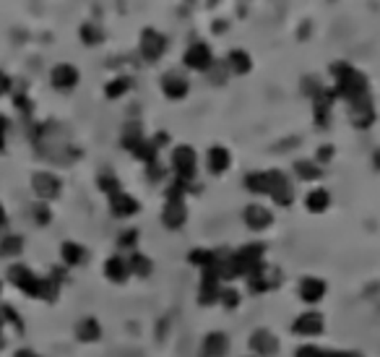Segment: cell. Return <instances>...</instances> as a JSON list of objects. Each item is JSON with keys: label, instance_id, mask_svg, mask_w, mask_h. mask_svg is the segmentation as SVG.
I'll return each mask as SVG.
<instances>
[{"label": "cell", "instance_id": "2e32d148", "mask_svg": "<svg viewBox=\"0 0 380 357\" xmlns=\"http://www.w3.org/2000/svg\"><path fill=\"white\" fill-rule=\"evenodd\" d=\"M162 91L167 99H185L190 91V81L180 73V71H167L162 76Z\"/></svg>", "mask_w": 380, "mask_h": 357}, {"label": "cell", "instance_id": "bcb514c9", "mask_svg": "<svg viewBox=\"0 0 380 357\" xmlns=\"http://www.w3.org/2000/svg\"><path fill=\"white\" fill-rule=\"evenodd\" d=\"M373 165H375V170H380V149L373 154Z\"/></svg>", "mask_w": 380, "mask_h": 357}, {"label": "cell", "instance_id": "9a60e30c", "mask_svg": "<svg viewBox=\"0 0 380 357\" xmlns=\"http://www.w3.org/2000/svg\"><path fill=\"white\" fill-rule=\"evenodd\" d=\"M78 68L76 66H70V63H58L53 68V73H50V81H53V86L58 91H70L78 86Z\"/></svg>", "mask_w": 380, "mask_h": 357}, {"label": "cell", "instance_id": "f1b7e54d", "mask_svg": "<svg viewBox=\"0 0 380 357\" xmlns=\"http://www.w3.org/2000/svg\"><path fill=\"white\" fill-rule=\"evenodd\" d=\"M128 269L133 276H149V274L154 271V264L149 256H144V253H138L133 251L130 253V259H128Z\"/></svg>", "mask_w": 380, "mask_h": 357}, {"label": "cell", "instance_id": "60d3db41", "mask_svg": "<svg viewBox=\"0 0 380 357\" xmlns=\"http://www.w3.org/2000/svg\"><path fill=\"white\" fill-rule=\"evenodd\" d=\"M6 130H8V120L6 115H0V154L6 152Z\"/></svg>", "mask_w": 380, "mask_h": 357}, {"label": "cell", "instance_id": "484cf974", "mask_svg": "<svg viewBox=\"0 0 380 357\" xmlns=\"http://www.w3.org/2000/svg\"><path fill=\"white\" fill-rule=\"evenodd\" d=\"M76 336L78 342H97L99 336H102V326H99V321L92 319V316H86L76 324Z\"/></svg>", "mask_w": 380, "mask_h": 357}, {"label": "cell", "instance_id": "c3c4849f", "mask_svg": "<svg viewBox=\"0 0 380 357\" xmlns=\"http://www.w3.org/2000/svg\"><path fill=\"white\" fill-rule=\"evenodd\" d=\"M216 3H219V0H209V8H213Z\"/></svg>", "mask_w": 380, "mask_h": 357}, {"label": "cell", "instance_id": "9c48e42d", "mask_svg": "<svg viewBox=\"0 0 380 357\" xmlns=\"http://www.w3.org/2000/svg\"><path fill=\"white\" fill-rule=\"evenodd\" d=\"M271 172V190H268V196L274 198V204L279 206H292L295 204V185L284 175L282 170H268Z\"/></svg>", "mask_w": 380, "mask_h": 357}, {"label": "cell", "instance_id": "83f0119b", "mask_svg": "<svg viewBox=\"0 0 380 357\" xmlns=\"http://www.w3.org/2000/svg\"><path fill=\"white\" fill-rule=\"evenodd\" d=\"M295 172L300 180L305 182H312V180H320V175H323V167H320L315 160H297L295 162Z\"/></svg>", "mask_w": 380, "mask_h": 357}, {"label": "cell", "instance_id": "836d02e7", "mask_svg": "<svg viewBox=\"0 0 380 357\" xmlns=\"http://www.w3.org/2000/svg\"><path fill=\"white\" fill-rule=\"evenodd\" d=\"M97 185H99V190H102V193H107V196H112V193L122 190L120 188V180H117L112 172H102V175L97 177Z\"/></svg>", "mask_w": 380, "mask_h": 357}, {"label": "cell", "instance_id": "ee69618b", "mask_svg": "<svg viewBox=\"0 0 380 357\" xmlns=\"http://www.w3.org/2000/svg\"><path fill=\"white\" fill-rule=\"evenodd\" d=\"M14 357H39V355H37V352H31V350H19Z\"/></svg>", "mask_w": 380, "mask_h": 357}, {"label": "cell", "instance_id": "1f68e13d", "mask_svg": "<svg viewBox=\"0 0 380 357\" xmlns=\"http://www.w3.org/2000/svg\"><path fill=\"white\" fill-rule=\"evenodd\" d=\"M23 251V240L19 235H6L0 240V256L3 259H16Z\"/></svg>", "mask_w": 380, "mask_h": 357}, {"label": "cell", "instance_id": "603a6c76", "mask_svg": "<svg viewBox=\"0 0 380 357\" xmlns=\"http://www.w3.org/2000/svg\"><path fill=\"white\" fill-rule=\"evenodd\" d=\"M245 188L255 193V196H268L271 190V172L268 170H260V172H250L245 177Z\"/></svg>", "mask_w": 380, "mask_h": 357}, {"label": "cell", "instance_id": "8fae6325", "mask_svg": "<svg viewBox=\"0 0 380 357\" xmlns=\"http://www.w3.org/2000/svg\"><path fill=\"white\" fill-rule=\"evenodd\" d=\"M188 222V206L185 198H169L162 209V224L167 229H180Z\"/></svg>", "mask_w": 380, "mask_h": 357}, {"label": "cell", "instance_id": "44dd1931", "mask_svg": "<svg viewBox=\"0 0 380 357\" xmlns=\"http://www.w3.org/2000/svg\"><path fill=\"white\" fill-rule=\"evenodd\" d=\"M105 276L115 284H125L130 276V269H128V259H122V256H110L105 261Z\"/></svg>", "mask_w": 380, "mask_h": 357}, {"label": "cell", "instance_id": "f35d334b", "mask_svg": "<svg viewBox=\"0 0 380 357\" xmlns=\"http://www.w3.org/2000/svg\"><path fill=\"white\" fill-rule=\"evenodd\" d=\"M331 160H334V146L323 144L318 149V154H315V162H318V165H326V162H331Z\"/></svg>", "mask_w": 380, "mask_h": 357}, {"label": "cell", "instance_id": "ac0fdd59", "mask_svg": "<svg viewBox=\"0 0 380 357\" xmlns=\"http://www.w3.org/2000/svg\"><path fill=\"white\" fill-rule=\"evenodd\" d=\"M107 198H110V212H112L117 219L133 217V214H138V209H141V204H138L130 193H125V190H117V193H112V196H107Z\"/></svg>", "mask_w": 380, "mask_h": 357}, {"label": "cell", "instance_id": "ba28073f", "mask_svg": "<svg viewBox=\"0 0 380 357\" xmlns=\"http://www.w3.org/2000/svg\"><path fill=\"white\" fill-rule=\"evenodd\" d=\"M219 276L213 271V267L204 269L201 271V284H198V303L209 308V305H216L219 303V295H221V287H219Z\"/></svg>", "mask_w": 380, "mask_h": 357}, {"label": "cell", "instance_id": "ab89813d", "mask_svg": "<svg viewBox=\"0 0 380 357\" xmlns=\"http://www.w3.org/2000/svg\"><path fill=\"white\" fill-rule=\"evenodd\" d=\"M146 170H149V180H162L164 177V170L159 167V162H152V165H146Z\"/></svg>", "mask_w": 380, "mask_h": 357}, {"label": "cell", "instance_id": "4dcf8cb0", "mask_svg": "<svg viewBox=\"0 0 380 357\" xmlns=\"http://www.w3.org/2000/svg\"><path fill=\"white\" fill-rule=\"evenodd\" d=\"M188 261L193 267H198L201 271L209 267H213V261H216V251H209V248H193L188 253Z\"/></svg>", "mask_w": 380, "mask_h": 357}, {"label": "cell", "instance_id": "7c38bea8", "mask_svg": "<svg viewBox=\"0 0 380 357\" xmlns=\"http://www.w3.org/2000/svg\"><path fill=\"white\" fill-rule=\"evenodd\" d=\"M250 350L253 357H274L279 352V339H276L268 328H258V331H253L250 334Z\"/></svg>", "mask_w": 380, "mask_h": 357}, {"label": "cell", "instance_id": "5bb4252c", "mask_svg": "<svg viewBox=\"0 0 380 357\" xmlns=\"http://www.w3.org/2000/svg\"><path fill=\"white\" fill-rule=\"evenodd\" d=\"M323 328H326L323 316L315 311H307V313H302V316H297L295 324H292V331H295L297 336H318V334H323Z\"/></svg>", "mask_w": 380, "mask_h": 357}, {"label": "cell", "instance_id": "5b68a950", "mask_svg": "<svg viewBox=\"0 0 380 357\" xmlns=\"http://www.w3.org/2000/svg\"><path fill=\"white\" fill-rule=\"evenodd\" d=\"M347 105H349V120L354 128L367 130L375 123V105H373V97H370V94H362V97L352 99V102H347Z\"/></svg>", "mask_w": 380, "mask_h": 357}, {"label": "cell", "instance_id": "277c9868", "mask_svg": "<svg viewBox=\"0 0 380 357\" xmlns=\"http://www.w3.org/2000/svg\"><path fill=\"white\" fill-rule=\"evenodd\" d=\"M248 289H250L253 295H266V292H271V289H276L279 284H282V271L274 267H268L266 261L260 264L255 271H250L248 276Z\"/></svg>", "mask_w": 380, "mask_h": 357}, {"label": "cell", "instance_id": "cb8c5ba5", "mask_svg": "<svg viewBox=\"0 0 380 357\" xmlns=\"http://www.w3.org/2000/svg\"><path fill=\"white\" fill-rule=\"evenodd\" d=\"M60 256H63V264L65 267H81L86 261V248L84 245L73 243V240H65L60 245Z\"/></svg>", "mask_w": 380, "mask_h": 357}, {"label": "cell", "instance_id": "7402d4cb", "mask_svg": "<svg viewBox=\"0 0 380 357\" xmlns=\"http://www.w3.org/2000/svg\"><path fill=\"white\" fill-rule=\"evenodd\" d=\"M206 165H209V172H211V175H224L229 170V165H232V157H229V152L224 146H211V149H209V157H206Z\"/></svg>", "mask_w": 380, "mask_h": 357}, {"label": "cell", "instance_id": "681fc988", "mask_svg": "<svg viewBox=\"0 0 380 357\" xmlns=\"http://www.w3.org/2000/svg\"><path fill=\"white\" fill-rule=\"evenodd\" d=\"M352 357H362V355H352Z\"/></svg>", "mask_w": 380, "mask_h": 357}, {"label": "cell", "instance_id": "e0dca14e", "mask_svg": "<svg viewBox=\"0 0 380 357\" xmlns=\"http://www.w3.org/2000/svg\"><path fill=\"white\" fill-rule=\"evenodd\" d=\"M243 219H245V224H248V229H253V232H263V229H268L271 224H274V214L268 212L266 206L250 204L243 212Z\"/></svg>", "mask_w": 380, "mask_h": 357}, {"label": "cell", "instance_id": "f6af8a7d", "mask_svg": "<svg viewBox=\"0 0 380 357\" xmlns=\"http://www.w3.org/2000/svg\"><path fill=\"white\" fill-rule=\"evenodd\" d=\"M354 352H326L323 357H352Z\"/></svg>", "mask_w": 380, "mask_h": 357}, {"label": "cell", "instance_id": "e575fe53", "mask_svg": "<svg viewBox=\"0 0 380 357\" xmlns=\"http://www.w3.org/2000/svg\"><path fill=\"white\" fill-rule=\"evenodd\" d=\"M219 303L227 308V311H235L237 305H240V292H237L235 287H227V289H221V295H219Z\"/></svg>", "mask_w": 380, "mask_h": 357}, {"label": "cell", "instance_id": "816d5d0a", "mask_svg": "<svg viewBox=\"0 0 380 357\" xmlns=\"http://www.w3.org/2000/svg\"><path fill=\"white\" fill-rule=\"evenodd\" d=\"M0 289H3V287H0Z\"/></svg>", "mask_w": 380, "mask_h": 357}, {"label": "cell", "instance_id": "74e56055", "mask_svg": "<svg viewBox=\"0 0 380 357\" xmlns=\"http://www.w3.org/2000/svg\"><path fill=\"white\" fill-rule=\"evenodd\" d=\"M323 355H326V350H320L315 344H302V347L295 350V357H323Z\"/></svg>", "mask_w": 380, "mask_h": 357}, {"label": "cell", "instance_id": "52a82bcc", "mask_svg": "<svg viewBox=\"0 0 380 357\" xmlns=\"http://www.w3.org/2000/svg\"><path fill=\"white\" fill-rule=\"evenodd\" d=\"M31 190L37 193L39 201H53V198L60 196L63 190V182L58 175H53V172H34L31 175Z\"/></svg>", "mask_w": 380, "mask_h": 357}, {"label": "cell", "instance_id": "7bdbcfd3", "mask_svg": "<svg viewBox=\"0 0 380 357\" xmlns=\"http://www.w3.org/2000/svg\"><path fill=\"white\" fill-rule=\"evenodd\" d=\"M8 89H11V78H8V73H3V71H0V97H3Z\"/></svg>", "mask_w": 380, "mask_h": 357}, {"label": "cell", "instance_id": "d6a6232c", "mask_svg": "<svg viewBox=\"0 0 380 357\" xmlns=\"http://www.w3.org/2000/svg\"><path fill=\"white\" fill-rule=\"evenodd\" d=\"M78 34H81V42L89 47L102 45V39H105V34H102V29H99L97 24H84V26L78 29Z\"/></svg>", "mask_w": 380, "mask_h": 357}, {"label": "cell", "instance_id": "ffe728a7", "mask_svg": "<svg viewBox=\"0 0 380 357\" xmlns=\"http://www.w3.org/2000/svg\"><path fill=\"white\" fill-rule=\"evenodd\" d=\"M326 281L318 279V276H305L300 281V300H305L307 305H315L326 297Z\"/></svg>", "mask_w": 380, "mask_h": 357}, {"label": "cell", "instance_id": "d4e9b609", "mask_svg": "<svg viewBox=\"0 0 380 357\" xmlns=\"http://www.w3.org/2000/svg\"><path fill=\"white\" fill-rule=\"evenodd\" d=\"M227 68H229V73H235V76L250 73V68H253L250 55L245 53V50H232V53L227 55Z\"/></svg>", "mask_w": 380, "mask_h": 357}, {"label": "cell", "instance_id": "d590c367", "mask_svg": "<svg viewBox=\"0 0 380 357\" xmlns=\"http://www.w3.org/2000/svg\"><path fill=\"white\" fill-rule=\"evenodd\" d=\"M31 212H34V222H37V224H50V219H53V214H50V206H47L45 201H39V204L34 206Z\"/></svg>", "mask_w": 380, "mask_h": 357}, {"label": "cell", "instance_id": "8992f818", "mask_svg": "<svg viewBox=\"0 0 380 357\" xmlns=\"http://www.w3.org/2000/svg\"><path fill=\"white\" fill-rule=\"evenodd\" d=\"M183 63L188 66L190 71H198V73H206V71H211V66H213L211 47L206 45V42H193V45L185 50Z\"/></svg>", "mask_w": 380, "mask_h": 357}, {"label": "cell", "instance_id": "3957f363", "mask_svg": "<svg viewBox=\"0 0 380 357\" xmlns=\"http://www.w3.org/2000/svg\"><path fill=\"white\" fill-rule=\"evenodd\" d=\"M263 253H266L263 243H248L232 253V267H235L237 276H248L250 271H255L263 264Z\"/></svg>", "mask_w": 380, "mask_h": 357}, {"label": "cell", "instance_id": "f546056e", "mask_svg": "<svg viewBox=\"0 0 380 357\" xmlns=\"http://www.w3.org/2000/svg\"><path fill=\"white\" fill-rule=\"evenodd\" d=\"M133 89V78L130 76H117L105 86V97L107 99H120Z\"/></svg>", "mask_w": 380, "mask_h": 357}, {"label": "cell", "instance_id": "6da1fadb", "mask_svg": "<svg viewBox=\"0 0 380 357\" xmlns=\"http://www.w3.org/2000/svg\"><path fill=\"white\" fill-rule=\"evenodd\" d=\"M331 73H334V91L336 99H344V102H352V99L362 97V94H370V86H367V76L362 71H357L349 63H334L331 66Z\"/></svg>", "mask_w": 380, "mask_h": 357}, {"label": "cell", "instance_id": "4316f807", "mask_svg": "<svg viewBox=\"0 0 380 357\" xmlns=\"http://www.w3.org/2000/svg\"><path fill=\"white\" fill-rule=\"evenodd\" d=\"M305 206H307V212L312 214H323L331 206V193L326 188H312L305 198Z\"/></svg>", "mask_w": 380, "mask_h": 357}, {"label": "cell", "instance_id": "d6986e66", "mask_svg": "<svg viewBox=\"0 0 380 357\" xmlns=\"http://www.w3.org/2000/svg\"><path fill=\"white\" fill-rule=\"evenodd\" d=\"M229 355V336L224 331H211L206 334L201 357H227Z\"/></svg>", "mask_w": 380, "mask_h": 357}, {"label": "cell", "instance_id": "30bf717a", "mask_svg": "<svg viewBox=\"0 0 380 357\" xmlns=\"http://www.w3.org/2000/svg\"><path fill=\"white\" fill-rule=\"evenodd\" d=\"M138 47H141V55H144L146 63H157L164 55V50H167V37L157 29H144Z\"/></svg>", "mask_w": 380, "mask_h": 357}, {"label": "cell", "instance_id": "7dc6e473", "mask_svg": "<svg viewBox=\"0 0 380 357\" xmlns=\"http://www.w3.org/2000/svg\"><path fill=\"white\" fill-rule=\"evenodd\" d=\"M3 224H6V212H3V206H0V229H3Z\"/></svg>", "mask_w": 380, "mask_h": 357}, {"label": "cell", "instance_id": "4fadbf2b", "mask_svg": "<svg viewBox=\"0 0 380 357\" xmlns=\"http://www.w3.org/2000/svg\"><path fill=\"white\" fill-rule=\"evenodd\" d=\"M334 105H336V91L334 89H320L318 94L312 97V107H315V125L328 128Z\"/></svg>", "mask_w": 380, "mask_h": 357}, {"label": "cell", "instance_id": "b9f144b4", "mask_svg": "<svg viewBox=\"0 0 380 357\" xmlns=\"http://www.w3.org/2000/svg\"><path fill=\"white\" fill-rule=\"evenodd\" d=\"M16 107H21V113H31V102L26 97H23V94H16Z\"/></svg>", "mask_w": 380, "mask_h": 357}, {"label": "cell", "instance_id": "8d00e7d4", "mask_svg": "<svg viewBox=\"0 0 380 357\" xmlns=\"http://www.w3.org/2000/svg\"><path fill=\"white\" fill-rule=\"evenodd\" d=\"M136 243H138L136 229H125V232H120V237H117V245H120V248H128V251H133Z\"/></svg>", "mask_w": 380, "mask_h": 357}, {"label": "cell", "instance_id": "f907efd6", "mask_svg": "<svg viewBox=\"0 0 380 357\" xmlns=\"http://www.w3.org/2000/svg\"><path fill=\"white\" fill-rule=\"evenodd\" d=\"M188 3H193V0H188Z\"/></svg>", "mask_w": 380, "mask_h": 357}, {"label": "cell", "instance_id": "7a4b0ae2", "mask_svg": "<svg viewBox=\"0 0 380 357\" xmlns=\"http://www.w3.org/2000/svg\"><path fill=\"white\" fill-rule=\"evenodd\" d=\"M172 170H175V180L185 182V185H193L196 172H198L196 149L188 144L175 146V149H172Z\"/></svg>", "mask_w": 380, "mask_h": 357}]
</instances>
